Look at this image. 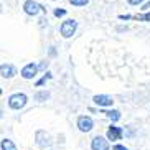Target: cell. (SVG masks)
<instances>
[{
  "label": "cell",
  "instance_id": "1",
  "mask_svg": "<svg viewBox=\"0 0 150 150\" xmlns=\"http://www.w3.org/2000/svg\"><path fill=\"white\" fill-rule=\"evenodd\" d=\"M23 12L27 15H31V17H36L38 13H46V8H45L41 4L35 2V0H27L23 4Z\"/></svg>",
  "mask_w": 150,
  "mask_h": 150
},
{
  "label": "cell",
  "instance_id": "2",
  "mask_svg": "<svg viewBox=\"0 0 150 150\" xmlns=\"http://www.w3.org/2000/svg\"><path fill=\"white\" fill-rule=\"evenodd\" d=\"M27 101H28L27 94L17 93V94H12V96L8 97V106L12 107V109H15V110H20L22 107H25Z\"/></svg>",
  "mask_w": 150,
  "mask_h": 150
},
{
  "label": "cell",
  "instance_id": "3",
  "mask_svg": "<svg viewBox=\"0 0 150 150\" xmlns=\"http://www.w3.org/2000/svg\"><path fill=\"white\" fill-rule=\"evenodd\" d=\"M76 28H78V22L76 20H66V22L61 23L59 33H61L63 38H71L76 33Z\"/></svg>",
  "mask_w": 150,
  "mask_h": 150
},
{
  "label": "cell",
  "instance_id": "4",
  "mask_svg": "<svg viewBox=\"0 0 150 150\" xmlns=\"http://www.w3.org/2000/svg\"><path fill=\"white\" fill-rule=\"evenodd\" d=\"M36 73H38V66H36L35 63L25 64V66L22 68V71H20V74H22L23 79H33V78L36 76Z\"/></svg>",
  "mask_w": 150,
  "mask_h": 150
},
{
  "label": "cell",
  "instance_id": "5",
  "mask_svg": "<svg viewBox=\"0 0 150 150\" xmlns=\"http://www.w3.org/2000/svg\"><path fill=\"white\" fill-rule=\"evenodd\" d=\"M78 127L81 132H89L94 127V120L89 115H81V117H78Z\"/></svg>",
  "mask_w": 150,
  "mask_h": 150
},
{
  "label": "cell",
  "instance_id": "6",
  "mask_svg": "<svg viewBox=\"0 0 150 150\" xmlns=\"http://www.w3.org/2000/svg\"><path fill=\"white\" fill-rule=\"evenodd\" d=\"M109 139H104V137L97 135L93 139V142H91V149L93 150H109Z\"/></svg>",
  "mask_w": 150,
  "mask_h": 150
},
{
  "label": "cell",
  "instance_id": "7",
  "mask_svg": "<svg viewBox=\"0 0 150 150\" xmlns=\"http://www.w3.org/2000/svg\"><path fill=\"white\" fill-rule=\"evenodd\" d=\"M93 101H94V104H97L101 107H109L114 104V99L110 96H107V94H97V96L93 97Z\"/></svg>",
  "mask_w": 150,
  "mask_h": 150
},
{
  "label": "cell",
  "instance_id": "8",
  "mask_svg": "<svg viewBox=\"0 0 150 150\" xmlns=\"http://www.w3.org/2000/svg\"><path fill=\"white\" fill-rule=\"evenodd\" d=\"M122 135H124V130L120 127H115V125H110L109 130H107V139L112 140V142H114V140H120Z\"/></svg>",
  "mask_w": 150,
  "mask_h": 150
},
{
  "label": "cell",
  "instance_id": "9",
  "mask_svg": "<svg viewBox=\"0 0 150 150\" xmlns=\"http://www.w3.org/2000/svg\"><path fill=\"white\" fill-rule=\"evenodd\" d=\"M0 74H2V78H5V79H10V78H13V76L17 74V69H15L13 64H2V66H0Z\"/></svg>",
  "mask_w": 150,
  "mask_h": 150
},
{
  "label": "cell",
  "instance_id": "10",
  "mask_svg": "<svg viewBox=\"0 0 150 150\" xmlns=\"http://www.w3.org/2000/svg\"><path fill=\"white\" fill-rule=\"evenodd\" d=\"M2 150H17V147L10 139H2Z\"/></svg>",
  "mask_w": 150,
  "mask_h": 150
},
{
  "label": "cell",
  "instance_id": "11",
  "mask_svg": "<svg viewBox=\"0 0 150 150\" xmlns=\"http://www.w3.org/2000/svg\"><path fill=\"white\" fill-rule=\"evenodd\" d=\"M104 114H106L112 122H117V120L120 119V112H119V110H106Z\"/></svg>",
  "mask_w": 150,
  "mask_h": 150
},
{
  "label": "cell",
  "instance_id": "12",
  "mask_svg": "<svg viewBox=\"0 0 150 150\" xmlns=\"http://www.w3.org/2000/svg\"><path fill=\"white\" fill-rule=\"evenodd\" d=\"M50 96L51 94L48 91H40V93L35 94V101H46V99H50Z\"/></svg>",
  "mask_w": 150,
  "mask_h": 150
},
{
  "label": "cell",
  "instance_id": "13",
  "mask_svg": "<svg viewBox=\"0 0 150 150\" xmlns=\"http://www.w3.org/2000/svg\"><path fill=\"white\" fill-rule=\"evenodd\" d=\"M132 18L139 22H150V12H147L145 15H132Z\"/></svg>",
  "mask_w": 150,
  "mask_h": 150
},
{
  "label": "cell",
  "instance_id": "14",
  "mask_svg": "<svg viewBox=\"0 0 150 150\" xmlns=\"http://www.w3.org/2000/svg\"><path fill=\"white\" fill-rule=\"evenodd\" d=\"M69 4L73 7H86L89 4V0H69Z\"/></svg>",
  "mask_w": 150,
  "mask_h": 150
},
{
  "label": "cell",
  "instance_id": "15",
  "mask_svg": "<svg viewBox=\"0 0 150 150\" xmlns=\"http://www.w3.org/2000/svg\"><path fill=\"white\" fill-rule=\"evenodd\" d=\"M46 79H51V74H50V73H46V74H45L43 78L38 81V83H36V86H41V84H45V83H46Z\"/></svg>",
  "mask_w": 150,
  "mask_h": 150
},
{
  "label": "cell",
  "instance_id": "16",
  "mask_svg": "<svg viewBox=\"0 0 150 150\" xmlns=\"http://www.w3.org/2000/svg\"><path fill=\"white\" fill-rule=\"evenodd\" d=\"M64 15H66V10L64 8H56L54 10V17L59 18V17H64Z\"/></svg>",
  "mask_w": 150,
  "mask_h": 150
},
{
  "label": "cell",
  "instance_id": "17",
  "mask_svg": "<svg viewBox=\"0 0 150 150\" xmlns=\"http://www.w3.org/2000/svg\"><path fill=\"white\" fill-rule=\"evenodd\" d=\"M127 4L137 7V5H142V4H144V0H127Z\"/></svg>",
  "mask_w": 150,
  "mask_h": 150
},
{
  "label": "cell",
  "instance_id": "18",
  "mask_svg": "<svg viewBox=\"0 0 150 150\" xmlns=\"http://www.w3.org/2000/svg\"><path fill=\"white\" fill-rule=\"evenodd\" d=\"M114 150H129V149L124 147V145H120V144H117V145H114Z\"/></svg>",
  "mask_w": 150,
  "mask_h": 150
},
{
  "label": "cell",
  "instance_id": "19",
  "mask_svg": "<svg viewBox=\"0 0 150 150\" xmlns=\"http://www.w3.org/2000/svg\"><path fill=\"white\" fill-rule=\"evenodd\" d=\"M149 8H150V0L147 2L145 5H142V10H149Z\"/></svg>",
  "mask_w": 150,
  "mask_h": 150
},
{
  "label": "cell",
  "instance_id": "20",
  "mask_svg": "<svg viewBox=\"0 0 150 150\" xmlns=\"http://www.w3.org/2000/svg\"><path fill=\"white\" fill-rule=\"evenodd\" d=\"M53 2H54V0H53Z\"/></svg>",
  "mask_w": 150,
  "mask_h": 150
}]
</instances>
